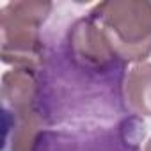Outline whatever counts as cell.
<instances>
[{"instance_id":"6da1fadb","label":"cell","mask_w":151,"mask_h":151,"mask_svg":"<svg viewBox=\"0 0 151 151\" xmlns=\"http://www.w3.org/2000/svg\"><path fill=\"white\" fill-rule=\"evenodd\" d=\"M89 16L119 60L137 64L151 55V2L109 0L94 6Z\"/></svg>"},{"instance_id":"7a4b0ae2","label":"cell","mask_w":151,"mask_h":151,"mask_svg":"<svg viewBox=\"0 0 151 151\" xmlns=\"http://www.w3.org/2000/svg\"><path fill=\"white\" fill-rule=\"evenodd\" d=\"M52 7V2L43 0H20L0 9V57L6 64L36 69L43 62L39 29Z\"/></svg>"},{"instance_id":"3957f363","label":"cell","mask_w":151,"mask_h":151,"mask_svg":"<svg viewBox=\"0 0 151 151\" xmlns=\"http://www.w3.org/2000/svg\"><path fill=\"white\" fill-rule=\"evenodd\" d=\"M68 45L75 60H78L86 68L103 69L117 59L100 27L89 14L71 25L68 32Z\"/></svg>"},{"instance_id":"277c9868","label":"cell","mask_w":151,"mask_h":151,"mask_svg":"<svg viewBox=\"0 0 151 151\" xmlns=\"http://www.w3.org/2000/svg\"><path fill=\"white\" fill-rule=\"evenodd\" d=\"M121 100L130 114L151 117V62H137L124 73Z\"/></svg>"},{"instance_id":"5b68a950","label":"cell","mask_w":151,"mask_h":151,"mask_svg":"<svg viewBox=\"0 0 151 151\" xmlns=\"http://www.w3.org/2000/svg\"><path fill=\"white\" fill-rule=\"evenodd\" d=\"M4 114L6 117L13 119V126L6 124V151H34L43 137V117L37 114V110H4Z\"/></svg>"},{"instance_id":"8992f818","label":"cell","mask_w":151,"mask_h":151,"mask_svg":"<svg viewBox=\"0 0 151 151\" xmlns=\"http://www.w3.org/2000/svg\"><path fill=\"white\" fill-rule=\"evenodd\" d=\"M37 84L34 77V69L14 68L2 77V100L4 110L22 112L34 109Z\"/></svg>"},{"instance_id":"52a82bcc","label":"cell","mask_w":151,"mask_h":151,"mask_svg":"<svg viewBox=\"0 0 151 151\" xmlns=\"http://www.w3.org/2000/svg\"><path fill=\"white\" fill-rule=\"evenodd\" d=\"M142 151H151V139L146 142V146H144V149H142Z\"/></svg>"}]
</instances>
